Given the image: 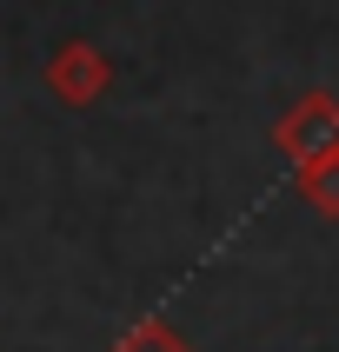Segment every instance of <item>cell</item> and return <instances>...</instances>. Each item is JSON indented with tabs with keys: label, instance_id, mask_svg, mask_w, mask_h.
<instances>
[{
	"label": "cell",
	"instance_id": "3",
	"mask_svg": "<svg viewBox=\"0 0 339 352\" xmlns=\"http://www.w3.org/2000/svg\"><path fill=\"white\" fill-rule=\"evenodd\" d=\"M113 352H193V339L179 333L173 319H140L113 339Z\"/></svg>",
	"mask_w": 339,
	"mask_h": 352
},
{
	"label": "cell",
	"instance_id": "2",
	"mask_svg": "<svg viewBox=\"0 0 339 352\" xmlns=\"http://www.w3.org/2000/svg\"><path fill=\"white\" fill-rule=\"evenodd\" d=\"M107 87H113V60L100 54L94 40H67V47L47 60V94H54L60 107H94Z\"/></svg>",
	"mask_w": 339,
	"mask_h": 352
},
{
	"label": "cell",
	"instance_id": "1",
	"mask_svg": "<svg viewBox=\"0 0 339 352\" xmlns=\"http://www.w3.org/2000/svg\"><path fill=\"white\" fill-rule=\"evenodd\" d=\"M273 146L299 166H313V160H333L339 153V94H299L273 126Z\"/></svg>",
	"mask_w": 339,
	"mask_h": 352
},
{
	"label": "cell",
	"instance_id": "4",
	"mask_svg": "<svg viewBox=\"0 0 339 352\" xmlns=\"http://www.w3.org/2000/svg\"><path fill=\"white\" fill-rule=\"evenodd\" d=\"M299 193H306V206H313L319 219H339V153L299 166Z\"/></svg>",
	"mask_w": 339,
	"mask_h": 352
}]
</instances>
